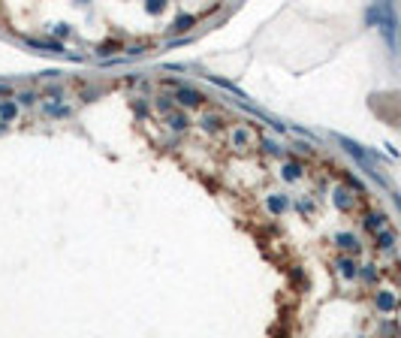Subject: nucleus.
Listing matches in <instances>:
<instances>
[{
  "instance_id": "nucleus-1",
  "label": "nucleus",
  "mask_w": 401,
  "mask_h": 338,
  "mask_svg": "<svg viewBox=\"0 0 401 338\" xmlns=\"http://www.w3.org/2000/svg\"><path fill=\"white\" fill-rule=\"evenodd\" d=\"M202 100H205V97L196 94V91H190V88H181V91H178V103H181V106H199Z\"/></svg>"
},
{
  "instance_id": "nucleus-2",
  "label": "nucleus",
  "mask_w": 401,
  "mask_h": 338,
  "mask_svg": "<svg viewBox=\"0 0 401 338\" xmlns=\"http://www.w3.org/2000/svg\"><path fill=\"white\" fill-rule=\"evenodd\" d=\"M251 130H244V127H239V130H232V145H239V148H247L251 145Z\"/></svg>"
},
{
  "instance_id": "nucleus-3",
  "label": "nucleus",
  "mask_w": 401,
  "mask_h": 338,
  "mask_svg": "<svg viewBox=\"0 0 401 338\" xmlns=\"http://www.w3.org/2000/svg\"><path fill=\"white\" fill-rule=\"evenodd\" d=\"M220 124H224V121H220V115H205V118H202V127H205V130H217Z\"/></svg>"
},
{
  "instance_id": "nucleus-4",
  "label": "nucleus",
  "mask_w": 401,
  "mask_h": 338,
  "mask_svg": "<svg viewBox=\"0 0 401 338\" xmlns=\"http://www.w3.org/2000/svg\"><path fill=\"white\" fill-rule=\"evenodd\" d=\"M302 175V169L296 166V163H289V166H284V178H289V181H293V178H299Z\"/></svg>"
},
{
  "instance_id": "nucleus-5",
  "label": "nucleus",
  "mask_w": 401,
  "mask_h": 338,
  "mask_svg": "<svg viewBox=\"0 0 401 338\" xmlns=\"http://www.w3.org/2000/svg\"><path fill=\"white\" fill-rule=\"evenodd\" d=\"M269 208H272V211H284V208H287V200H278V196H272V200H269Z\"/></svg>"
},
{
  "instance_id": "nucleus-6",
  "label": "nucleus",
  "mask_w": 401,
  "mask_h": 338,
  "mask_svg": "<svg viewBox=\"0 0 401 338\" xmlns=\"http://www.w3.org/2000/svg\"><path fill=\"white\" fill-rule=\"evenodd\" d=\"M169 121H172V127H175V130H184V127H187V118H184V115H172Z\"/></svg>"
},
{
  "instance_id": "nucleus-7",
  "label": "nucleus",
  "mask_w": 401,
  "mask_h": 338,
  "mask_svg": "<svg viewBox=\"0 0 401 338\" xmlns=\"http://www.w3.org/2000/svg\"><path fill=\"white\" fill-rule=\"evenodd\" d=\"M0 115H3V118H12V115H16V106H12V103H3V106H0Z\"/></svg>"
}]
</instances>
